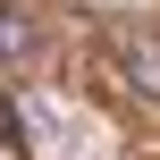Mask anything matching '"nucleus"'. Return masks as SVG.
<instances>
[{"instance_id": "1", "label": "nucleus", "mask_w": 160, "mask_h": 160, "mask_svg": "<svg viewBox=\"0 0 160 160\" xmlns=\"http://www.w3.org/2000/svg\"><path fill=\"white\" fill-rule=\"evenodd\" d=\"M110 68L135 101H160V34L152 25H110Z\"/></svg>"}, {"instance_id": "2", "label": "nucleus", "mask_w": 160, "mask_h": 160, "mask_svg": "<svg viewBox=\"0 0 160 160\" xmlns=\"http://www.w3.org/2000/svg\"><path fill=\"white\" fill-rule=\"evenodd\" d=\"M34 51H42V25H34L17 0H0V68H25Z\"/></svg>"}, {"instance_id": "3", "label": "nucleus", "mask_w": 160, "mask_h": 160, "mask_svg": "<svg viewBox=\"0 0 160 160\" xmlns=\"http://www.w3.org/2000/svg\"><path fill=\"white\" fill-rule=\"evenodd\" d=\"M0 143H25V127H17V110L0 101Z\"/></svg>"}]
</instances>
